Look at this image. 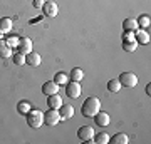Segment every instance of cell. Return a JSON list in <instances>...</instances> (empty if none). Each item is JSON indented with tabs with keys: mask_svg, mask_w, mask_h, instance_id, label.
Returning a JSON list of instances; mask_svg holds the SVG:
<instances>
[{
	"mask_svg": "<svg viewBox=\"0 0 151 144\" xmlns=\"http://www.w3.org/2000/svg\"><path fill=\"white\" fill-rule=\"evenodd\" d=\"M109 143L111 144H128L129 143V138L124 133H118V134H114L113 138H109Z\"/></svg>",
	"mask_w": 151,
	"mask_h": 144,
	"instance_id": "14",
	"label": "cell"
},
{
	"mask_svg": "<svg viewBox=\"0 0 151 144\" xmlns=\"http://www.w3.org/2000/svg\"><path fill=\"white\" fill-rule=\"evenodd\" d=\"M65 94L72 99H77V97L81 96V84L79 82H76V80H70L65 84Z\"/></svg>",
	"mask_w": 151,
	"mask_h": 144,
	"instance_id": "5",
	"label": "cell"
},
{
	"mask_svg": "<svg viewBox=\"0 0 151 144\" xmlns=\"http://www.w3.org/2000/svg\"><path fill=\"white\" fill-rule=\"evenodd\" d=\"M47 106L50 109H59L62 106V97L59 94H52V96H47Z\"/></svg>",
	"mask_w": 151,
	"mask_h": 144,
	"instance_id": "13",
	"label": "cell"
},
{
	"mask_svg": "<svg viewBox=\"0 0 151 144\" xmlns=\"http://www.w3.org/2000/svg\"><path fill=\"white\" fill-rule=\"evenodd\" d=\"M146 94H148V96L151 94V84H148V85H146Z\"/></svg>",
	"mask_w": 151,
	"mask_h": 144,
	"instance_id": "30",
	"label": "cell"
},
{
	"mask_svg": "<svg viewBox=\"0 0 151 144\" xmlns=\"http://www.w3.org/2000/svg\"><path fill=\"white\" fill-rule=\"evenodd\" d=\"M42 12H44V15H45V17H55L57 14H59V7H57L55 2L49 0V2H44Z\"/></svg>",
	"mask_w": 151,
	"mask_h": 144,
	"instance_id": "6",
	"label": "cell"
},
{
	"mask_svg": "<svg viewBox=\"0 0 151 144\" xmlns=\"http://www.w3.org/2000/svg\"><path fill=\"white\" fill-rule=\"evenodd\" d=\"M123 29H124V30H128V32H134V30L139 29V25H138V22H136L134 19H124Z\"/></svg>",
	"mask_w": 151,
	"mask_h": 144,
	"instance_id": "18",
	"label": "cell"
},
{
	"mask_svg": "<svg viewBox=\"0 0 151 144\" xmlns=\"http://www.w3.org/2000/svg\"><path fill=\"white\" fill-rule=\"evenodd\" d=\"M12 57H14V64L15 65H25V54H22L17 50Z\"/></svg>",
	"mask_w": 151,
	"mask_h": 144,
	"instance_id": "24",
	"label": "cell"
},
{
	"mask_svg": "<svg viewBox=\"0 0 151 144\" xmlns=\"http://www.w3.org/2000/svg\"><path fill=\"white\" fill-rule=\"evenodd\" d=\"M19 40H20V37H17V35H12V37H9V39H5V42H7V45L9 47H17L19 45Z\"/></svg>",
	"mask_w": 151,
	"mask_h": 144,
	"instance_id": "27",
	"label": "cell"
},
{
	"mask_svg": "<svg viewBox=\"0 0 151 144\" xmlns=\"http://www.w3.org/2000/svg\"><path fill=\"white\" fill-rule=\"evenodd\" d=\"M54 80L57 82V84H67V75L64 74V72H57V74L54 75Z\"/></svg>",
	"mask_w": 151,
	"mask_h": 144,
	"instance_id": "26",
	"label": "cell"
},
{
	"mask_svg": "<svg viewBox=\"0 0 151 144\" xmlns=\"http://www.w3.org/2000/svg\"><path fill=\"white\" fill-rule=\"evenodd\" d=\"M25 117H27V124L34 129H39L44 124V114L40 111H37V109H32Z\"/></svg>",
	"mask_w": 151,
	"mask_h": 144,
	"instance_id": "2",
	"label": "cell"
},
{
	"mask_svg": "<svg viewBox=\"0 0 151 144\" xmlns=\"http://www.w3.org/2000/svg\"><path fill=\"white\" fill-rule=\"evenodd\" d=\"M108 91H109V92H113V94H116V92L121 91V84H119V80H118V79L108 80Z\"/></svg>",
	"mask_w": 151,
	"mask_h": 144,
	"instance_id": "21",
	"label": "cell"
},
{
	"mask_svg": "<svg viewBox=\"0 0 151 144\" xmlns=\"http://www.w3.org/2000/svg\"><path fill=\"white\" fill-rule=\"evenodd\" d=\"M42 92L45 96H52V94H59V84L55 80H47L42 85Z\"/></svg>",
	"mask_w": 151,
	"mask_h": 144,
	"instance_id": "7",
	"label": "cell"
},
{
	"mask_svg": "<svg viewBox=\"0 0 151 144\" xmlns=\"http://www.w3.org/2000/svg\"><path fill=\"white\" fill-rule=\"evenodd\" d=\"M14 52H12V49L7 45V42L4 39H0V57L2 59H7V57H12Z\"/></svg>",
	"mask_w": 151,
	"mask_h": 144,
	"instance_id": "15",
	"label": "cell"
},
{
	"mask_svg": "<svg viewBox=\"0 0 151 144\" xmlns=\"http://www.w3.org/2000/svg\"><path fill=\"white\" fill-rule=\"evenodd\" d=\"M57 111H59V114H60L62 119H70L72 116H74V107L72 106H60Z\"/></svg>",
	"mask_w": 151,
	"mask_h": 144,
	"instance_id": "17",
	"label": "cell"
},
{
	"mask_svg": "<svg viewBox=\"0 0 151 144\" xmlns=\"http://www.w3.org/2000/svg\"><path fill=\"white\" fill-rule=\"evenodd\" d=\"M69 77H70V80H76V82H79V80L84 77V72H82L79 67H74V69L70 70V74H69Z\"/></svg>",
	"mask_w": 151,
	"mask_h": 144,
	"instance_id": "22",
	"label": "cell"
},
{
	"mask_svg": "<svg viewBox=\"0 0 151 144\" xmlns=\"http://www.w3.org/2000/svg\"><path fill=\"white\" fill-rule=\"evenodd\" d=\"M123 40L124 42H133V40H134V32H128V30H124Z\"/></svg>",
	"mask_w": 151,
	"mask_h": 144,
	"instance_id": "28",
	"label": "cell"
},
{
	"mask_svg": "<svg viewBox=\"0 0 151 144\" xmlns=\"http://www.w3.org/2000/svg\"><path fill=\"white\" fill-rule=\"evenodd\" d=\"M134 40L136 44H150V34H148V30L146 29H138V30H134Z\"/></svg>",
	"mask_w": 151,
	"mask_h": 144,
	"instance_id": "9",
	"label": "cell"
},
{
	"mask_svg": "<svg viewBox=\"0 0 151 144\" xmlns=\"http://www.w3.org/2000/svg\"><path fill=\"white\" fill-rule=\"evenodd\" d=\"M138 25H139V29H146V27H150V22H151V19H150V15H146V14H141L139 15V19H138Z\"/></svg>",
	"mask_w": 151,
	"mask_h": 144,
	"instance_id": "23",
	"label": "cell"
},
{
	"mask_svg": "<svg viewBox=\"0 0 151 144\" xmlns=\"http://www.w3.org/2000/svg\"><path fill=\"white\" fill-rule=\"evenodd\" d=\"M17 111H19V114H22V116H27L29 112L32 111V104L29 101H20L17 104Z\"/></svg>",
	"mask_w": 151,
	"mask_h": 144,
	"instance_id": "16",
	"label": "cell"
},
{
	"mask_svg": "<svg viewBox=\"0 0 151 144\" xmlns=\"http://www.w3.org/2000/svg\"><path fill=\"white\" fill-rule=\"evenodd\" d=\"M119 84L124 85V87H134L138 84V77H136L134 72H123L119 75Z\"/></svg>",
	"mask_w": 151,
	"mask_h": 144,
	"instance_id": "4",
	"label": "cell"
},
{
	"mask_svg": "<svg viewBox=\"0 0 151 144\" xmlns=\"http://www.w3.org/2000/svg\"><path fill=\"white\" fill-rule=\"evenodd\" d=\"M99 111H101V101L94 96L87 97L86 101H84V104H82V107H81V112H82L84 117H94Z\"/></svg>",
	"mask_w": 151,
	"mask_h": 144,
	"instance_id": "1",
	"label": "cell"
},
{
	"mask_svg": "<svg viewBox=\"0 0 151 144\" xmlns=\"http://www.w3.org/2000/svg\"><path fill=\"white\" fill-rule=\"evenodd\" d=\"M17 50L22 54H29V52H32V40L29 37L25 39H20L19 40V45H17Z\"/></svg>",
	"mask_w": 151,
	"mask_h": 144,
	"instance_id": "11",
	"label": "cell"
},
{
	"mask_svg": "<svg viewBox=\"0 0 151 144\" xmlns=\"http://www.w3.org/2000/svg\"><path fill=\"white\" fill-rule=\"evenodd\" d=\"M92 143H96V144H108L109 143V136L106 133H94V136H92Z\"/></svg>",
	"mask_w": 151,
	"mask_h": 144,
	"instance_id": "19",
	"label": "cell"
},
{
	"mask_svg": "<svg viewBox=\"0 0 151 144\" xmlns=\"http://www.w3.org/2000/svg\"><path fill=\"white\" fill-rule=\"evenodd\" d=\"M12 30V19L9 17H2L0 19V32H10Z\"/></svg>",
	"mask_w": 151,
	"mask_h": 144,
	"instance_id": "20",
	"label": "cell"
},
{
	"mask_svg": "<svg viewBox=\"0 0 151 144\" xmlns=\"http://www.w3.org/2000/svg\"><path fill=\"white\" fill-rule=\"evenodd\" d=\"M60 121H62V117H60V114H59L57 109H49V111L44 114V124H47L50 128H54L55 124H59Z\"/></svg>",
	"mask_w": 151,
	"mask_h": 144,
	"instance_id": "3",
	"label": "cell"
},
{
	"mask_svg": "<svg viewBox=\"0 0 151 144\" xmlns=\"http://www.w3.org/2000/svg\"><path fill=\"white\" fill-rule=\"evenodd\" d=\"M42 5H44V0H34V7L35 9H42Z\"/></svg>",
	"mask_w": 151,
	"mask_h": 144,
	"instance_id": "29",
	"label": "cell"
},
{
	"mask_svg": "<svg viewBox=\"0 0 151 144\" xmlns=\"http://www.w3.org/2000/svg\"><path fill=\"white\" fill-rule=\"evenodd\" d=\"M0 39H4V32H0Z\"/></svg>",
	"mask_w": 151,
	"mask_h": 144,
	"instance_id": "31",
	"label": "cell"
},
{
	"mask_svg": "<svg viewBox=\"0 0 151 144\" xmlns=\"http://www.w3.org/2000/svg\"><path fill=\"white\" fill-rule=\"evenodd\" d=\"M92 136H94V129L91 126H81L79 131H77V138L81 141H91Z\"/></svg>",
	"mask_w": 151,
	"mask_h": 144,
	"instance_id": "8",
	"label": "cell"
},
{
	"mask_svg": "<svg viewBox=\"0 0 151 144\" xmlns=\"http://www.w3.org/2000/svg\"><path fill=\"white\" fill-rule=\"evenodd\" d=\"M40 62H42V59H40V55H39V54H35V52L25 54V64H27V65H30V67H39Z\"/></svg>",
	"mask_w": 151,
	"mask_h": 144,
	"instance_id": "10",
	"label": "cell"
},
{
	"mask_svg": "<svg viewBox=\"0 0 151 144\" xmlns=\"http://www.w3.org/2000/svg\"><path fill=\"white\" fill-rule=\"evenodd\" d=\"M123 49L126 52H134L136 49H138V44H136V40H133V42H123Z\"/></svg>",
	"mask_w": 151,
	"mask_h": 144,
	"instance_id": "25",
	"label": "cell"
},
{
	"mask_svg": "<svg viewBox=\"0 0 151 144\" xmlns=\"http://www.w3.org/2000/svg\"><path fill=\"white\" fill-rule=\"evenodd\" d=\"M94 119H96V124L97 126H101V128H104V126H108L109 123H111V117H109V114L108 112H103V111H99L94 116Z\"/></svg>",
	"mask_w": 151,
	"mask_h": 144,
	"instance_id": "12",
	"label": "cell"
}]
</instances>
